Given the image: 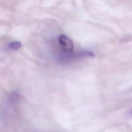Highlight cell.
Wrapping results in <instances>:
<instances>
[{
  "label": "cell",
  "instance_id": "3",
  "mask_svg": "<svg viewBox=\"0 0 132 132\" xmlns=\"http://www.w3.org/2000/svg\"><path fill=\"white\" fill-rule=\"evenodd\" d=\"M132 40V36L131 35H127L121 38L120 41L121 42H127Z\"/></svg>",
  "mask_w": 132,
  "mask_h": 132
},
{
  "label": "cell",
  "instance_id": "1",
  "mask_svg": "<svg viewBox=\"0 0 132 132\" xmlns=\"http://www.w3.org/2000/svg\"><path fill=\"white\" fill-rule=\"evenodd\" d=\"M59 42L65 52H72L73 50V44L71 40L65 35H60L58 38Z\"/></svg>",
  "mask_w": 132,
  "mask_h": 132
},
{
  "label": "cell",
  "instance_id": "2",
  "mask_svg": "<svg viewBox=\"0 0 132 132\" xmlns=\"http://www.w3.org/2000/svg\"><path fill=\"white\" fill-rule=\"evenodd\" d=\"M21 43L19 41L11 42L8 45L9 48L13 50H18L21 48Z\"/></svg>",
  "mask_w": 132,
  "mask_h": 132
},
{
  "label": "cell",
  "instance_id": "4",
  "mask_svg": "<svg viewBox=\"0 0 132 132\" xmlns=\"http://www.w3.org/2000/svg\"><path fill=\"white\" fill-rule=\"evenodd\" d=\"M129 114H130V115H131V116H132V108H131V109H130V110H129Z\"/></svg>",
  "mask_w": 132,
  "mask_h": 132
}]
</instances>
